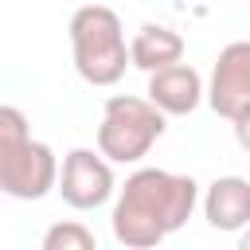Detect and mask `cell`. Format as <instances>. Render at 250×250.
Listing matches in <instances>:
<instances>
[{"instance_id": "8", "label": "cell", "mask_w": 250, "mask_h": 250, "mask_svg": "<svg viewBox=\"0 0 250 250\" xmlns=\"http://www.w3.org/2000/svg\"><path fill=\"white\" fill-rule=\"evenodd\" d=\"M203 219L215 230H242L250 223V180L246 176H219L211 180L207 195H203Z\"/></svg>"}, {"instance_id": "1", "label": "cell", "mask_w": 250, "mask_h": 250, "mask_svg": "<svg viewBox=\"0 0 250 250\" xmlns=\"http://www.w3.org/2000/svg\"><path fill=\"white\" fill-rule=\"evenodd\" d=\"M113 211H109V227L113 238L129 250H152L160 246L168 234H176L195 203H199V184L191 176L168 172V168H137L125 188H113Z\"/></svg>"}, {"instance_id": "5", "label": "cell", "mask_w": 250, "mask_h": 250, "mask_svg": "<svg viewBox=\"0 0 250 250\" xmlns=\"http://www.w3.org/2000/svg\"><path fill=\"white\" fill-rule=\"evenodd\" d=\"M203 98L242 137V129L250 121V43L246 39H234L219 51V59L211 66V82L203 86Z\"/></svg>"}, {"instance_id": "9", "label": "cell", "mask_w": 250, "mask_h": 250, "mask_svg": "<svg viewBox=\"0 0 250 250\" xmlns=\"http://www.w3.org/2000/svg\"><path fill=\"white\" fill-rule=\"evenodd\" d=\"M184 59V35L164 27V23H145L133 39H129V66L137 70H160L168 62Z\"/></svg>"}, {"instance_id": "2", "label": "cell", "mask_w": 250, "mask_h": 250, "mask_svg": "<svg viewBox=\"0 0 250 250\" xmlns=\"http://www.w3.org/2000/svg\"><path fill=\"white\" fill-rule=\"evenodd\" d=\"M55 148L31 137L27 113L20 105H0V195L35 203L55 191Z\"/></svg>"}, {"instance_id": "6", "label": "cell", "mask_w": 250, "mask_h": 250, "mask_svg": "<svg viewBox=\"0 0 250 250\" xmlns=\"http://www.w3.org/2000/svg\"><path fill=\"white\" fill-rule=\"evenodd\" d=\"M113 164L94 152V148H70L59 164V176H55V191L62 195L66 207L74 211H98L113 199Z\"/></svg>"}, {"instance_id": "10", "label": "cell", "mask_w": 250, "mask_h": 250, "mask_svg": "<svg viewBox=\"0 0 250 250\" xmlns=\"http://www.w3.org/2000/svg\"><path fill=\"white\" fill-rule=\"evenodd\" d=\"M43 250H98V238L86 223L78 219H66V223H55L47 227L43 234Z\"/></svg>"}, {"instance_id": "7", "label": "cell", "mask_w": 250, "mask_h": 250, "mask_svg": "<svg viewBox=\"0 0 250 250\" xmlns=\"http://www.w3.org/2000/svg\"><path fill=\"white\" fill-rule=\"evenodd\" d=\"M145 98L164 113V117H188L203 102V78L188 62H168L160 70H148V90Z\"/></svg>"}, {"instance_id": "4", "label": "cell", "mask_w": 250, "mask_h": 250, "mask_svg": "<svg viewBox=\"0 0 250 250\" xmlns=\"http://www.w3.org/2000/svg\"><path fill=\"white\" fill-rule=\"evenodd\" d=\"M164 129H168V117L148 98L113 94V98H105V109H102L98 152L109 164H137L164 137Z\"/></svg>"}, {"instance_id": "3", "label": "cell", "mask_w": 250, "mask_h": 250, "mask_svg": "<svg viewBox=\"0 0 250 250\" xmlns=\"http://www.w3.org/2000/svg\"><path fill=\"white\" fill-rule=\"evenodd\" d=\"M70 51H74V70L82 82L117 86L129 66V43H125L121 16L102 0L82 4L70 16Z\"/></svg>"}]
</instances>
